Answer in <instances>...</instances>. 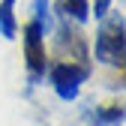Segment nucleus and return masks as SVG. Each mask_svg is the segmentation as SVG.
<instances>
[{"instance_id":"7","label":"nucleus","mask_w":126,"mask_h":126,"mask_svg":"<svg viewBox=\"0 0 126 126\" xmlns=\"http://www.w3.org/2000/svg\"><path fill=\"white\" fill-rule=\"evenodd\" d=\"M33 21L45 30V33H48L51 30V18H48V3H45V0H36L33 3Z\"/></svg>"},{"instance_id":"4","label":"nucleus","mask_w":126,"mask_h":126,"mask_svg":"<svg viewBox=\"0 0 126 126\" xmlns=\"http://www.w3.org/2000/svg\"><path fill=\"white\" fill-rule=\"evenodd\" d=\"M57 9L66 15V18L78 21V24H84L90 18V6H87V0H57Z\"/></svg>"},{"instance_id":"6","label":"nucleus","mask_w":126,"mask_h":126,"mask_svg":"<svg viewBox=\"0 0 126 126\" xmlns=\"http://www.w3.org/2000/svg\"><path fill=\"white\" fill-rule=\"evenodd\" d=\"M96 126H120L123 123V105H108V108H99L96 114L90 117Z\"/></svg>"},{"instance_id":"2","label":"nucleus","mask_w":126,"mask_h":126,"mask_svg":"<svg viewBox=\"0 0 126 126\" xmlns=\"http://www.w3.org/2000/svg\"><path fill=\"white\" fill-rule=\"evenodd\" d=\"M90 78V66L87 63H75V60H63L51 66V84L57 90L60 99H75L78 96V87Z\"/></svg>"},{"instance_id":"8","label":"nucleus","mask_w":126,"mask_h":126,"mask_svg":"<svg viewBox=\"0 0 126 126\" xmlns=\"http://www.w3.org/2000/svg\"><path fill=\"white\" fill-rule=\"evenodd\" d=\"M108 6H111V0H96V6H93V15H96V18H105Z\"/></svg>"},{"instance_id":"3","label":"nucleus","mask_w":126,"mask_h":126,"mask_svg":"<svg viewBox=\"0 0 126 126\" xmlns=\"http://www.w3.org/2000/svg\"><path fill=\"white\" fill-rule=\"evenodd\" d=\"M24 57H27L30 84H39L45 78V30L36 21L24 27Z\"/></svg>"},{"instance_id":"5","label":"nucleus","mask_w":126,"mask_h":126,"mask_svg":"<svg viewBox=\"0 0 126 126\" xmlns=\"http://www.w3.org/2000/svg\"><path fill=\"white\" fill-rule=\"evenodd\" d=\"M15 3L18 0H3L0 3V33L6 39H15Z\"/></svg>"},{"instance_id":"1","label":"nucleus","mask_w":126,"mask_h":126,"mask_svg":"<svg viewBox=\"0 0 126 126\" xmlns=\"http://www.w3.org/2000/svg\"><path fill=\"white\" fill-rule=\"evenodd\" d=\"M123 15H114V18H108V21H102V27H99V33H96V60L99 63H108V66H123V42H126V36H123Z\"/></svg>"}]
</instances>
